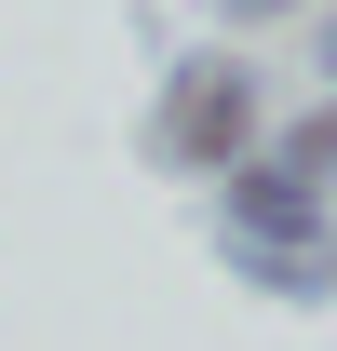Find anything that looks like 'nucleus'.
I'll use <instances>...</instances> for the list:
<instances>
[{
	"label": "nucleus",
	"mask_w": 337,
	"mask_h": 351,
	"mask_svg": "<svg viewBox=\"0 0 337 351\" xmlns=\"http://www.w3.org/2000/svg\"><path fill=\"white\" fill-rule=\"evenodd\" d=\"M324 54H337V27H324Z\"/></svg>",
	"instance_id": "7ed1b4c3"
},
{
	"label": "nucleus",
	"mask_w": 337,
	"mask_h": 351,
	"mask_svg": "<svg viewBox=\"0 0 337 351\" xmlns=\"http://www.w3.org/2000/svg\"><path fill=\"white\" fill-rule=\"evenodd\" d=\"M229 14H284V0H229Z\"/></svg>",
	"instance_id": "f03ea898"
},
{
	"label": "nucleus",
	"mask_w": 337,
	"mask_h": 351,
	"mask_svg": "<svg viewBox=\"0 0 337 351\" xmlns=\"http://www.w3.org/2000/svg\"><path fill=\"white\" fill-rule=\"evenodd\" d=\"M149 149H162L175 176H216V162H243V149H256V82L229 68V54L175 68V95H162V122H149Z\"/></svg>",
	"instance_id": "f257e3e1"
}]
</instances>
